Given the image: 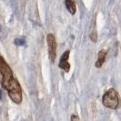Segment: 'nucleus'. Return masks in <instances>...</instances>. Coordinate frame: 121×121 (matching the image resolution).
<instances>
[{
    "mask_svg": "<svg viewBox=\"0 0 121 121\" xmlns=\"http://www.w3.org/2000/svg\"><path fill=\"white\" fill-rule=\"evenodd\" d=\"M0 72H1V85L4 89L8 92V96L13 102L20 104L23 98V90L18 81L14 78V75L10 67L7 65L4 57L1 56L0 63Z\"/></svg>",
    "mask_w": 121,
    "mask_h": 121,
    "instance_id": "1",
    "label": "nucleus"
},
{
    "mask_svg": "<svg viewBox=\"0 0 121 121\" xmlns=\"http://www.w3.org/2000/svg\"><path fill=\"white\" fill-rule=\"evenodd\" d=\"M102 103L108 108H117L120 104V98H119L118 93L117 92V90L114 88H110L107 91L102 97Z\"/></svg>",
    "mask_w": 121,
    "mask_h": 121,
    "instance_id": "2",
    "label": "nucleus"
},
{
    "mask_svg": "<svg viewBox=\"0 0 121 121\" xmlns=\"http://www.w3.org/2000/svg\"><path fill=\"white\" fill-rule=\"evenodd\" d=\"M47 41L48 46V55L49 59L52 63L55 62V59L56 57V41L53 34H48L47 36Z\"/></svg>",
    "mask_w": 121,
    "mask_h": 121,
    "instance_id": "3",
    "label": "nucleus"
},
{
    "mask_svg": "<svg viewBox=\"0 0 121 121\" xmlns=\"http://www.w3.org/2000/svg\"><path fill=\"white\" fill-rule=\"evenodd\" d=\"M69 54H70V51L67 50V51H66L64 54L62 55L60 61H59V65H58V67H60L61 69H63L64 71H66L67 73L69 72V70H70V64L68 63Z\"/></svg>",
    "mask_w": 121,
    "mask_h": 121,
    "instance_id": "4",
    "label": "nucleus"
},
{
    "mask_svg": "<svg viewBox=\"0 0 121 121\" xmlns=\"http://www.w3.org/2000/svg\"><path fill=\"white\" fill-rule=\"evenodd\" d=\"M107 50H100L98 56H97V60L95 63V67L97 68H100V67L103 66V64L106 61V57H107Z\"/></svg>",
    "mask_w": 121,
    "mask_h": 121,
    "instance_id": "5",
    "label": "nucleus"
},
{
    "mask_svg": "<svg viewBox=\"0 0 121 121\" xmlns=\"http://www.w3.org/2000/svg\"><path fill=\"white\" fill-rule=\"evenodd\" d=\"M65 5L66 7L68 10V12L71 15H75L77 11V6H76V2L75 0H65Z\"/></svg>",
    "mask_w": 121,
    "mask_h": 121,
    "instance_id": "6",
    "label": "nucleus"
},
{
    "mask_svg": "<svg viewBox=\"0 0 121 121\" xmlns=\"http://www.w3.org/2000/svg\"><path fill=\"white\" fill-rule=\"evenodd\" d=\"M90 39L93 42H97V35L96 31H92V33L90 34Z\"/></svg>",
    "mask_w": 121,
    "mask_h": 121,
    "instance_id": "7",
    "label": "nucleus"
},
{
    "mask_svg": "<svg viewBox=\"0 0 121 121\" xmlns=\"http://www.w3.org/2000/svg\"><path fill=\"white\" fill-rule=\"evenodd\" d=\"M15 44L17 45V46H24L25 45V39H19V38H17V39H16L15 40Z\"/></svg>",
    "mask_w": 121,
    "mask_h": 121,
    "instance_id": "8",
    "label": "nucleus"
},
{
    "mask_svg": "<svg viewBox=\"0 0 121 121\" xmlns=\"http://www.w3.org/2000/svg\"><path fill=\"white\" fill-rule=\"evenodd\" d=\"M71 120H79V117L78 116L73 115L72 117H71Z\"/></svg>",
    "mask_w": 121,
    "mask_h": 121,
    "instance_id": "9",
    "label": "nucleus"
}]
</instances>
